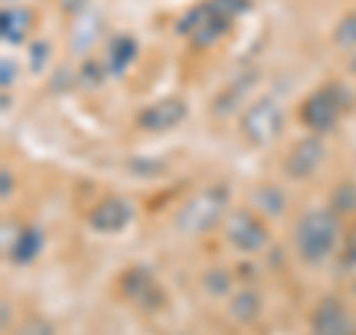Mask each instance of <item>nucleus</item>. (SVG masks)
I'll return each mask as SVG.
<instances>
[{
  "label": "nucleus",
  "mask_w": 356,
  "mask_h": 335,
  "mask_svg": "<svg viewBox=\"0 0 356 335\" xmlns=\"http://www.w3.org/2000/svg\"><path fill=\"white\" fill-rule=\"evenodd\" d=\"M341 238V220L332 208H312L300 217L294 229V247L297 255L309 267H321L339 247Z\"/></svg>",
  "instance_id": "obj_1"
},
{
  "label": "nucleus",
  "mask_w": 356,
  "mask_h": 335,
  "mask_svg": "<svg viewBox=\"0 0 356 335\" xmlns=\"http://www.w3.org/2000/svg\"><path fill=\"white\" fill-rule=\"evenodd\" d=\"M229 202H232L229 187H222V184L199 190V193H193L181 208H178L175 229L181 231V234H187V238L205 234V231H211L214 226H220V222H226Z\"/></svg>",
  "instance_id": "obj_2"
},
{
  "label": "nucleus",
  "mask_w": 356,
  "mask_h": 335,
  "mask_svg": "<svg viewBox=\"0 0 356 335\" xmlns=\"http://www.w3.org/2000/svg\"><path fill=\"white\" fill-rule=\"evenodd\" d=\"M353 104L350 98V89L341 86V83H327L315 89L303 104H300V122L312 131L318 133V137H324V133H330L332 128L339 125V116L341 110H348Z\"/></svg>",
  "instance_id": "obj_3"
},
{
  "label": "nucleus",
  "mask_w": 356,
  "mask_h": 335,
  "mask_svg": "<svg viewBox=\"0 0 356 335\" xmlns=\"http://www.w3.org/2000/svg\"><path fill=\"white\" fill-rule=\"evenodd\" d=\"M241 131L252 146H270L282 137L285 131V110L280 104V98L273 95H261L243 110L241 119Z\"/></svg>",
  "instance_id": "obj_4"
},
{
  "label": "nucleus",
  "mask_w": 356,
  "mask_h": 335,
  "mask_svg": "<svg viewBox=\"0 0 356 335\" xmlns=\"http://www.w3.org/2000/svg\"><path fill=\"white\" fill-rule=\"evenodd\" d=\"M229 24L232 21L214 6V0H205V3H196L193 9H187L175 30L191 39V44H196V48H208L220 36H226Z\"/></svg>",
  "instance_id": "obj_5"
},
{
  "label": "nucleus",
  "mask_w": 356,
  "mask_h": 335,
  "mask_svg": "<svg viewBox=\"0 0 356 335\" xmlns=\"http://www.w3.org/2000/svg\"><path fill=\"white\" fill-rule=\"evenodd\" d=\"M226 238L238 252H261L270 243V231H267L264 220L252 211H232L226 217Z\"/></svg>",
  "instance_id": "obj_6"
},
{
  "label": "nucleus",
  "mask_w": 356,
  "mask_h": 335,
  "mask_svg": "<svg viewBox=\"0 0 356 335\" xmlns=\"http://www.w3.org/2000/svg\"><path fill=\"white\" fill-rule=\"evenodd\" d=\"M327 158V146H324V137L318 133H309V137L297 140V146L288 149L285 154V175L294 178V181H306L318 172V166L324 163Z\"/></svg>",
  "instance_id": "obj_7"
},
{
  "label": "nucleus",
  "mask_w": 356,
  "mask_h": 335,
  "mask_svg": "<svg viewBox=\"0 0 356 335\" xmlns=\"http://www.w3.org/2000/svg\"><path fill=\"white\" fill-rule=\"evenodd\" d=\"M184 119H187V101L170 95V98H161V101L143 107L137 116V125L149 133H166V131L181 125Z\"/></svg>",
  "instance_id": "obj_8"
},
{
  "label": "nucleus",
  "mask_w": 356,
  "mask_h": 335,
  "mask_svg": "<svg viewBox=\"0 0 356 335\" xmlns=\"http://www.w3.org/2000/svg\"><path fill=\"white\" fill-rule=\"evenodd\" d=\"M312 335H356L348 306L339 297H324L312 311Z\"/></svg>",
  "instance_id": "obj_9"
},
{
  "label": "nucleus",
  "mask_w": 356,
  "mask_h": 335,
  "mask_svg": "<svg viewBox=\"0 0 356 335\" xmlns=\"http://www.w3.org/2000/svg\"><path fill=\"white\" fill-rule=\"evenodd\" d=\"M86 220H89V229H95L98 234H119L122 229L131 226L134 205L122 196H107L89 211Z\"/></svg>",
  "instance_id": "obj_10"
},
{
  "label": "nucleus",
  "mask_w": 356,
  "mask_h": 335,
  "mask_svg": "<svg viewBox=\"0 0 356 335\" xmlns=\"http://www.w3.org/2000/svg\"><path fill=\"white\" fill-rule=\"evenodd\" d=\"M42 243H44V234H42V229H39V226H24V229L18 231L15 243H13V247H9L6 259L13 261V264H18V267H27V264H33V261L39 259Z\"/></svg>",
  "instance_id": "obj_11"
},
{
  "label": "nucleus",
  "mask_w": 356,
  "mask_h": 335,
  "mask_svg": "<svg viewBox=\"0 0 356 335\" xmlns=\"http://www.w3.org/2000/svg\"><path fill=\"white\" fill-rule=\"evenodd\" d=\"M134 60H137V39H131V36L110 39L107 54H104V69H107V74L122 77Z\"/></svg>",
  "instance_id": "obj_12"
},
{
  "label": "nucleus",
  "mask_w": 356,
  "mask_h": 335,
  "mask_svg": "<svg viewBox=\"0 0 356 335\" xmlns=\"http://www.w3.org/2000/svg\"><path fill=\"white\" fill-rule=\"evenodd\" d=\"M33 24V18L24 6H6L0 13V36L6 44H21L27 39V30Z\"/></svg>",
  "instance_id": "obj_13"
},
{
  "label": "nucleus",
  "mask_w": 356,
  "mask_h": 335,
  "mask_svg": "<svg viewBox=\"0 0 356 335\" xmlns=\"http://www.w3.org/2000/svg\"><path fill=\"white\" fill-rule=\"evenodd\" d=\"M102 36V18L92 15V13H83L81 18H77V24L72 30V54H77V57H83V54L92 51L95 39Z\"/></svg>",
  "instance_id": "obj_14"
},
{
  "label": "nucleus",
  "mask_w": 356,
  "mask_h": 335,
  "mask_svg": "<svg viewBox=\"0 0 356 335\" xmlns=\"http://www.w3.org/2000/svg\"><path fill=\"white\" fill-rule=\"evenodd\" d=\"M252 202L259 208V214H264V217H282L288 208V199L280 187H259L252 193Z\"/></svg>",
  "instance_id": "obj_15"
},
{
  "label": "nucleus",
  "mask_w": 356,
  "mask_h": 335,
  "mask_svg": "<svg viewBox=\"0 0 356 335\" xmlns=\"http://www.w3.org/2000/svg\"><path fill=\"white\" fill-rule=\"evenodd\" d=\"M259 311H261V297H259V291H252V288H243V291H238L235 300H232V318H238L243 323L255 320Z\"/></svg>",
  "instance_id": "obj_16"
},
{
  "label": "nucleus",
  "mask_w": 356,
  "mask_h": 335,
  "mask_svg": "<svg viewBox=\"0 0 356 335\" xmlns=\"http://www.w3.org/2000/svg\"><path fill=\"white\" fill-rule=\"evenodd\" d=\"M255 81H259V77H255V74H247V77H241V81H238L235 86L229 89V92H222V95H220V101H217V107H214V110H217L220 116H222V113L229 116L232 110H235V104H241L243 98L250 95V89L255 86Z\"/></svg>",
  "instance_id": "obj_17"
},
{
  "label": "nucleus",
  "mask_w": 356,
  "mask_h": 335,
  "mask_svg": "<svg viewBox=\"0 0 356 335\" xmlns=\"http://www.w3.org/2000/svg\"><path fill=\"white\" fill-rule=\"evenodd\" d=\"M332 211H336L339 217H348L356 211V184L344 181L332 190Z\"/></svg>",
  "instance_id": "obj_18"
},
{
  "label": "nucleus",
  "mask_w": 356,
  "mask_h": 335,
  "mask_svg": "<svg viewBox=\"0 0 356 335\" xmlns=\"http://www.w3.org/2000/svg\"><path fill=\"white\" fill-rule=\"evenodd\" d=\"M336 44L339 48H356V13L350 15H344L339 21V27H336Z\"/></svg>",
  "instance_id": "obj_19"
},
{
  "label": "nucleus",
  "mask_w": 356,
  "mask_h": 335,
  "mask_svg": "<svg viewBox=\"0 0 356 335\" xmlns=\"http://www.w3.org/2000/svg\"><path fill=\"white\" fill-rule=\"evenodd\" d=\"M205 288H208V294H229L232 291V279L229 273L222 270V267H217V270H208L205 273Z\"/></svg>",
  "instance_id": "obj_20"
},
{
  "label": "nucleus",
  "mask_w": 356,
  "mask_h": 335,
  "mask_svg": "<svg viewBox=\"0 0 356 335\" xmlns=\"http://www.w3.org/2000/svg\"><path fill=\"white\" fill-rule=\"evenodd\" d=\"M51 60V44L48 42H33V48H30V69L42 74L44 72V65H48Z\"/></svg>",
  "instance_id": "obj_21"
},
{
  "label": "nucleus",
  "mask_w": 356,
  "mask_h": 335,
  "mask_svg": "<svg viewBox=\"0 0 356 335\" xmlns=\"http://www.w3.org/2000/svg\"><path fill=\"white\" fill-rule=\"evenodd\" d=\"M214 6H217L229 21H235L238 15H243V13L250 9V0H214Z\"/></svg>",
  "instance_id": "obj_22"
},
{
  "label": "nucleus",
  "mask_w": 356,
  "mask_h": 335,
  "mask_svg": "<svg viewBox=\"0 0 356 335\" xmlns=\"http://www.w3.org/2000/svg\"><path fill=\"white\" fill-rule=\"evenodd\" d=\"M15 335H54V323L44 318H30Z\"/></svg>",
  "instance_id": "obj_23"
},
{
  "label": "nucleus",
  "mask_w": 356,
  "mask_h": 335,
  "mask_svg": "<svg viewBox=\"0 0 356 335\" xmlns=\"http://www.w3.org/2000/svg\"><path fill=\"white\" fill-rule=\"evenodd\" d=\"M107 77V69L104 65H98V63H86L83 69H81V83H89V86H98Z\"/></svg>",
  "instance_id": "obj_24"
},
{
  "label": "nucleus",
  "mask_w": 356,
  "mask_h": 335,
  "mask_svg": "<svg viewBox=\"0 0 356 335\" xmlns=\"http://www.w3.org/2000/svg\"><path fill=\"white\" fill-rule=\"evenodd\" d=\"M0 72H3V74H0V86H3V89H9V86H13L15 83V77H18V65L13 63V60H3V63H0Z\"/></svg>",
  "instance_id": "obj_25"
},
{
  "label": "nucleus",
  "mask_w": 356,
  "mask_h": 335,
  "mask_svg": "<svg viewBox=\"0 0 356 335\" xmlns=\"http://www.w3.org/2000/svg\"><path fill=\"white\" fill-rule=\"evenodd\" d=\"M13 187H15L13 172H9V166H3V170H0V199H3V202H9V196H13Z\"/></svg>",
  "instance_id": "obj_26"
},
{
  "label": "nucleus",
  "mask_w": 356,
  "mask_h": 335,
  "mask_svg": "<svg viewBox=\"0 0 356 335\" xmlns=\"http://www.w3.org/2000/svg\"><path fill=\"white\" fill-rule=\"evenodd\" d=\"M60 3H63V9H65V13L83 15V13H86V3H89V0H60Z\"/></svg>",
  "instance_id": "obj_27"
},
{
  "label": "nucleus",
  "mask_w": 356,
  "mask_h": 335,
  "mask_svg": "<svg viewBox=\"0 0 356 335\" xmlns=\"http://www.w3.org/2000/svg\"><path fill=\"white\" fill-rule=\"evenodd\" d=\"M341 264L348 267V270H356V240L348 243V250H344V255H341Z\"/></svg>",
  "instance_id": "obj_28"
},
{
  "label": "nucleus",
  "mask_w": 356,
  "mask_h": 335,
  "mask_svg": "<svg viewBox=\"0 0 356 335\" xmlns=\"http://www.w3.org/2000/svg\"><path fill=\"white\" fill-rule=\"evenodd\" d=\"M9 311H13L9 303H3V329H9Z\"/></svg>",
  "instance_id": "obj_29"
},
{
  "label": "nucleus",
  "mask_w": 356,
  "mask_h": 335,
  "mask_svg": "<svg viewBox=\"0 0 356 335\" xmlns=\"http://www.w3.org/2000/svg\"><path fill=\"white\" fill-rule=\"evenodd\" d=\"M353 291H356V282H353Z\"/></svg>",
  "instance_id": "obj_30"
}]
</instances>
